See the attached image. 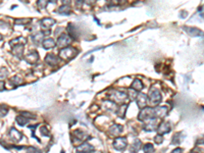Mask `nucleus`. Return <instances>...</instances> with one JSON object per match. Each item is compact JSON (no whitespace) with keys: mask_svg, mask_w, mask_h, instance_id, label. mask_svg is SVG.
Returning a JSON list of instances; mask_svg holds the SVG:
<instances>
[{"mask_svg":"<svg viewBox=\"0 0 204 153\" xmlns=\"http://www.w3.org/2000/svg\"><path fill=\"white\" fill-rule=\"evenodd\" d=\"M138 118L141 121H146L148 120H152V118H156L154 107H145L143 109H141Z\"/></svg>","mask_w":204,"mask_h":153,"instance_id":"obj_1","label":"nucleus"},{"mask_svg":"<svg viewBox=\"0 0 204 153\" xmlns=\"http://www.w3.org/2000/svg\"><path fill=\"white\" fill-rule=\"evenodd\" d=\"M128 97H129L128 94L122 91H113L109 94L110 101H112L114 103H120V104L125 103L126 99H128Z\"/></svg>","mask_w":204,"mask_h":153,"instance_id":"obj_2","label":"nucleus"},{"mask_svg":"<svg viewBox=\"0 0 204 153\" xmlns=\"http://www.w3.org/2000/svg\"><path fill=\"white\" fill-rule=\"evenodd\" d=\"M77 53H78V51H77L76 48L69 47H69L61 49L60 52H59V56L63 59H72L77 55Z\"/></svg>","mask_w":204,"mask_h":153,"instance_id":"obj_3","label":"nucleus"},{"mask_svg":"<svg viewBox=\"0 0 204 153\" xmlns=\"http://www.w3.org/2000/svg\"><path fill=\"white\" fill-rule=\"evenodd\" d=\"M149 101L153 106L159 104L161 101V94L158 90H151L149 93Z\"/></svg>","mask_w":204,"mask_h":153,"instance_id":"obj_4","label":"nucleus"},{"mask_svg":"<svg viewBox=\"0 0 204 153\" xmlns=\"http://www.w3.org/2000/svg\"><path fill=\"white\" fill-rule=\"evenodd\" d=\"M126 145H128V141H126V137H117V138L113 141V147L117 150H118V151L125 150Z\"/></svg>","mask_w":204,"mask_h":153,"instance_id":"obj_5","label":"nucleus"},{"mask_svg":"<svg viewBox=\"0 0 204 153\" xmlns=\"http://www.w3.org/2000/svg\"><path fill=\"white\" fill-rule=\"evenodd\" d=\"M157 124H158V118H152V120H148L145 121V124L143 127V130L146 132H152L157 130Z\"/></svg>","mask_w":204,"mask_h":153,"instance_id":"obj_6","label":"nucleus"},{"mask_svg":"<svg viewBox=\"0 0 204 153\" xmlns=\"http://www.w3.org/2000/svg\"><path fill=\"white\" fill-rule=\"evenodd\" d=\"M71 41H72V38L69 37V35H68V34H62L61 36H59L56 44H57L59 47L65 48V47H69Z\"/></svg>","mask_w":204,"mask_h":153,"instance_id":"obj_7","label":"nucleus"},{"mask_svg":"<svg viewBox=\"0 0 204 153\" xmlns=\"http://www.w3.org/2000/svg\"><path fill=\"white\" fill-rule=\"evenodd\" d=\"M94 152V147L92 145H90L89 143H82L80 146L77 147L76 153H93Z\"/></svg>","mask_w":204,"mask_h":153,"instance_id":"obj_8","label":"nucleus"},{"mask_svg":"<svg viewBox=\"0 0 204 153\" xmlns=\"http://www.w3.org/2000/svg\"><path fill=\"white\" fill-rule=\"evenodd\" d=\"M137 105L143 109V108L146 107L147 103H148V97H147L146 94H143V93H140L138 96H137V99H136Z\"/></svg>","mask_w":204,"mask_h":153,"instance_id":"obj_9","label":"nucleus"},{"mask_svg":"<svg viewBox=\"0 0 204 153\" xmlns=\"http://www.w3.org/2000/svg\"><path fill=\"white\" fill-rule=\"evenodd\" d=\"M40 24H41V27H42L43 30L50 31L49 29H50V28L55 24V20H54L53 19H50V17H45V19L41 20Z\"/></svg>","mask_w":204,"mask_h":153,"instance_id":"obj_10","label":"nucleus"},{"mask_svg":"<svg viewBox=\"0 0 204 153\" xmlns=\"http://www.w3.org/2000/svg\"><path fill=\"white\" fill-rule=\"evenodd\" d=\"M38 59H39V54H38L37 51H35V50L31 51V52L26 56V60L31 64L36 63V62L38 61Z\"/></svg>","mask_w":204,"mask_h":153,"instance_id":"obj_11","label":"nucleus"},{"mask_svg":"<svg viewBox=\"0 0 204 153\" xmlns=\"http://www.w3.org/2000/svg\"><path fill=\"white\" fill-rule=\"evenodd\" d=\"M170 124L169 123H166V121H163L158 126L157 128V132H158L159 135H163V134H167L170 132Z\"/></svg>","mask_w":204,"mask_h":153,"instance_id":"obj_12","label":"nucleus"},{"mask_svg":"<svg viewBox=\"0 0 204 153\" xmlns=\"http://www.w3.org/2000/svg\"><path fill=\"white\" fill-rule=\"evenodd\" d=\"M154 109H155L156 118H163L167 113L166 106H156V107H154Z\"/></svg>","mask_w":204,"mask_h":153,"instance_id":"obj_13","label":"nucleus"},{"mask_svg":"<svg viewBox=\"0 0 204 153\" xmlns=\"http://www.w3.org/2000/svg\"><path fill=\"white\" fill-rule=\"evenodd\" d=\"M184 31L187 32V34H189L192 37H197V36H202L203 32L200 31L197 28H191V27H184Z\"/></svg>","mask_w":204,"mask_h":153,"instance_id":"obj_14","label":"nucleus"},{"mask_svg":"<svg viewBox=\"0 0 204 153\" xmlns=\"http://www.w3.org/2000/svg\"><path fill=\"white\" fill-rule=\"evenodd\" d=\"M123 126L117 124H112L109 129V132H110V135H111V136H118V135H120L123 133Z\"/></svg>","mask_w":204,"mask_h":153,"instance_id":"obj_15","label":"nucleus"},{"mask_svg":"<svg viewBox=\"0 0 204 153\" xmlns=\"http://www.w3.org/2000/svg\"><path fill=\"white\" fill-rule=\"evenodd\" d=\"M12 54L17 58H22L23 54H24V45L20 44V45H15L12 47Z\"/></svg>","mask_w":204,"mask_h":153,"instance_id":"obj_16","label":"nucleus"},{"mask_svg":"<svg viewBox=\"0 0 204 153\" xmlns=\"http://www.w3.org/2000/svg\"><path fill=\"white\" fill-rule=\"evenodd\" d=\"M45 62L47 64H49L50 66H54L58 63V58L56 57L54 54L52 53H48L47 55L45 56Z\"/></svg>","mask_w":204,"mask_h":153,"instance_id":"obj_17","label":"nucleus"},{"mask_svg":"<svg viewBox=\"0 0 204 153\" xmlns=\"http://www.w3.org/2000/svg\"><path fill=\"white\" fill-rule=\"evenodd\" d=\"M9 136L10 138L14 140V142H20V139H22V133L20 132L17 131L15 128H11L10 129V132H9Z\"/></svg>","mask_w":204,"mask_h":153,"instance_id":"obj_18","label":"nucleus"},{"mask_svg":"<svg viewBox=\"0 0 204 153\" xmlns=\"http://www.w3.org/2000/svg\"><path fill=\"white\" fill-rule=\"evenodd\" d=\"M141 145H142V142L140 141V140L135 139V140H134V142H133V144H132V146H131L130 152L131 153H137L139 150L141 149Z\"/></svg>","mask_w":204,"mask_h":153,"instance_id":"obj_19","label":"nucleus"},{"mask_svg":"<svg viewBox=\"0 0 204 153\" xmlns=\"http://www.w3.org/2000/svg\"><path fill=\"white\" fill-rule=\"evenodd\" d=\"M131 89L135 90L136 92L141 91V90L143 89V83H142L139 79H135V80H134V82L132 83V85H131Z\"/></svg>","mask_w":204,"mask_h":153,"instance_id":"obj_20","label":"nucleus"},{"mask_svg":"<svg viewBox=\"0 0 204 153\" xmlns=\"http://www.w3.org/2000/svg\"><path fill=\"white\" fill-rule=\"evenodd\" d=\"M55 44H56L55 41H54L52 38H47L43 41V47L45 49H50V48H53L54 46H55Z\"/></svg>","mask_w":204,"mask_h":153,"instance_id":"obj_21","label":"nucleus"},{"mask_svg":"<svg viewBox=\"0 0 204 153\" xmlns=\"http://www.w3.org/2000/svg\"><path fill=\"white\" fill-rule=\"evenodd\" d=\"M43 38H44V34L40 33V32L36 33V34H34V35L32 36V40H33V42H34L35 44H39L41 41L43 40Z\"/></svg>","mask_w":204,"mask_h":153,"instance_id":"obj_22","label":"nucleus"},{"mask_svg":"<svg viewBox=\"0 0 204 153\" xmlns=\"http://www.w3.org/2000/svg\"><path fill=\"white\" fill-rule=\"evenodd\" d=\"M58 12L61 14H64V15L69 14V12H71V7H69V5H68V4H63L59 7Z\"/></svg>","mask_w":204,"mask_h":153,"instance_id":"obj_23","label":"nucleus"},{"mask_svg":"<svg viewBox=\"0 0 204 153\" xmlns=\"http://www.w3.org/2000/svg\"><path fill=\"white\" fill-rule=\"evenodd\" d=\"M185 138V136L183 135V133H177L172 138V144H180L183 141V139Z\"/></svg>","mask_w":204,"mask_h":153,"instance_id":"obj_24","label":"nucleus"},{"mask_svg":"<svg viewBox=\"0 0 204 153\" xmlns=\"http://www.w3.org/2000/svg\"><path fill=\"white\" fill-rule=\"evenodd\" d=\"M143 151L144 153H153L154 152V147L151 143H147L143 145Z\"/></svg>","mask_w":204,"mask_h":153,"instance_id":"obj_25","label":"nucleus"},{"mask_svg":"<svg viewBox=\"0 0 204 153\" xmlns=\"http://www.w3.org/2000/svg\"><path fill=\"white\" fill-rule=\"evenodd\" d=\"M10 44H11V45H14V46H15V45H20V44H22V45H24V44H26V39L25 38H20V37H19V38H17V39H14V40H11V42H10Z\"/></svg>","mask_w":204,"mask_h":153,"instance_id":"obj_26","label":"nucleus"},{"mask_svg":"<svg viewBox=\"0 0 204 153\" xmlns=\"http://www.w3.org/2000/svg\"><path fill=\"white\" fill-rule=\"evenodd\" d=\"M29 121V118H25L24 115H19L17 116V123L20 124V126H25L26 124Z\"/></svg>","mask_w":204,"mask_h":153,"instance_id":"obj_27","label":"nucleus"},{"mask_svg":"<svg viewBox=\"0 0 204 153\" xmlns=\"http://www.w3.org/2000/svg\"><path fill=\"white\" fill-rule=\"evenodd\" d=\"M196 151H199V153H204V142L198 141V143L195 146Z\"/></svg>","mask_w":204,"mask_h":153,"instance_id":"obj_28","label":"nucleus"},{"mask_svg":"<svg viewBox=\"0 0 204 153\" xmlns=\"http://www.w3.org/2000/svg\"><path fill=\"white\" fill-rule=\"evenodd\" d=\"M14 22H15V24L26 25V24H29L31 22V19H17Z\"/></svg>","mask_w":204,"mask_h":153,"instance_id":"obj_29","label":"nucleus"},{"mask_svg":"<svg viewBox=\"0 0 204 153\" xmlns=\"http://www.w3.org/2000/svg\"><path fill=\"white\" fill-rule=\"evenodd\" d=\"M20 115H24L25 118H29V120H35V118H36V115H32V113H30V112H27V111H23V112L20 113Z\"/></svg>","mask_w":204,"mask_h":153,"instance_id":"obj_30","label":"nucleus"},{"mask_svg":"<svg viewBox=\"0 0 204 153\" xmlns=\"http://www.w3.org/2000/svg\"><path fill=\"white\" fill-rule=\"evenodd\" d=\"M27 153H42V151L39 148H36V147H28Z\"/></svg>","mask_w":204,"mask_h":153,"instance_id":"obj_31","label":"nucleus"},{"mask_svg":"<svg viewBox=\"0 0 204 153\" xmlns=\"http://www.w3.org/2000/svg\"><path fill=\"white\" fill-rule=\"evenodd\" d=\"M154 141H155L156 144H161L162 142H163V136L162 135H156L155 137H154Z\"/></svg>","mask_w":204,"mask_h":153,"instance_id":"obj_32","label":"nucleus"},{"mask_svg":"<svg viewBox=\"0 0 204 153\" xmlns=\"http://www.w3.org/2000/svg\"><path fill=\"white\" fill-rule=\"evenodd\" d=\"M49 3V2H45V1H43V0H40V1H38V3H37V5H38V7H39V8H45L46 7V5H47Z\"/></svg>","mask_w":204,"mask_h":153,"instance_id":"obj_33","label":"nucleus"},{"mask_svg":"<svg viewBox=\"0 0 204 153\" xmlns=\"http://www.w3.org/2000/svg\"><path fill=\"white\" fill-rule=\"evenodd\" d=\"M41 134L44 135V136H47V137L50 136V134L48 133L47 129H46L45 127H42V128H41Z\"/></svg>","mask_w":204,"mask_h":153,"instance_id":"obj_34","label":"nucleus"},{"mask_svg":"<svg viewBox=\"0 0 204 153\" xmlns=\"http://www.w3.org/2000/svg\"><path fill=\"white\" fill-rule=\"evenodd\" d=\"M4 107H5V106H3V105L1 106V116H4L7 113V109H6V108L4 109Z\"/></svg>","mask_w":204,"mask_h":153,"instance_id":"obj_35","label":"nucleus"},{"mask_svg":"<svg viewBox=\"0 0 204 153\" xmlns=\"http://www.w3.org/2000/svg\"><path fill=\"white\" fill-rule=\"evenodd\" d=\"M172 153H183V149L182 148H175V150H172Z\"/></svg>","mask_w":204,"mask_h":153,"instance_id":"obj_36","label":"nucleus"},{"mask_svg":"<svg viewBox=\"0 0 204 153\" xmlns=\"http://www.w3.org/2000/svg\"><path fill=\"white\" fill-rule=\"evenodd\" d=\"M1 91H3V82L1 81Z\"/></svg>","mask_w":204,"mask_h":153,"instance_id":"obj_37","label":"nucleus"},{"mask_svg":"<svg viewBox=\"0 0 204 153\" xmlns=\"http://www.w3.org/2000/svg\"><path fill=\"white\" fill-rule=\"evenodd\" d=\"M191 153H196V152H191Z\"/></svg>","mask_w":204,"mask_h":153,"instance_id":"obj_38","label":"nucleus"}]
</instances>
